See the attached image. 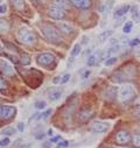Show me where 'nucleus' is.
Instances as JSON below:
<instances>
[{
	"label": "nucleus",
	"instance_id": "obj_1",
	"mask_svg": "<svg viewBox=\"0 0 140 148\" xmlns=\"http://www.w3.org/2000/svg\"><path fill=\"white\" fill-rule=\"evenodd\" d=\"M41 32L45 35V38L53 43H57L61 41V34L58 33V30L56 28H54L51 26H43L41 28Z\"/></svg>",
	"mask_w": 140,
	"mask_h": 148
},
{
	"label": "nucleus",
	"instance_id": "obj_2",
	"mask_svg": "<svg viewBox=\"0 0 140 148\" xmlns=\"http://www.w3.org/2000/svg\"><path fill=\"white\" fill-rule=\"evenodd\" d=\"M135 96V90L131 84H124L118 91V99L121 103L131 100Z\"/></svg>",
	"mask_w": 140,
	"mask_h": 148
},
{
	"label": "nucleus",
	"instance_id": "obj_3",
	"mask_svg": "<svg viewBox=\"0 0 140 148\" xmlns=\"http://www.w3.org/2000/svg\"><path fill=\"white\" fill-rule=\"evenodd\" d=\"M18 39L25 45H33L36 42V38H35L33 32H30L26 27H22L18 30Z\"/></svg>",
	"mask_w": 140,
	"mask_h": 148
},
{
	"label": "nucleus",
	"instance_id": "obj_4",
	"mask_svg": "<svg viewBox=\"0 0 140 148\" xmlns=\"http://www.w3.org/2000/svg\"><path fill=\"white\" fill-rule=\"evenodd\" d=\"M131 69H132V68L128 66L127 69L125 68V69H123V70L116 71V72L113 73V76H112V81L116 82V83H124V82L128 81V79L133 76V73H134V71H131V72H130Z\"/></svg>",
	"mask_w": 140,
	"mask_h": 148
},
{
	"label": "nucleus",
	"instance_id": "obj_5",
	"mask_svg": "<svg viewBox=\"0 0 140 148\" xmlns=\"http://www.w3.org/2000/svg\"><path fill=\"white\" fill-rule=\"evenodd\" d=\"M16 112V108L14 106H10V105H1L0 106V118L7 120L11 119L15 116Z\"/></svg>",
	"mask_w": 140,
	"mask_h": 148
},
{
	"label": "nucleus",
	"instance_id": "obj_6",
	"mask_svg": "<svg viewBox=\"0 0 140 148\" xmlns=\"http://www.w3.org/2000/svg\"><path fill=\"white\" fill-rule=\"evenodd\" d=\"M48 14H49L54 20H62V19L65 16L64 8L57 7V6H55V5H53V6L49 7V10H48Z\"/></svg>",
	"mask_w": 140,
	"mask_h": 148
},
{
	"label": "nucleus",
	"instance_id": "obj_7",
	"mask_svg": "<svg viewBox=\"0 0 140 148\" xmlns=\"http://www.w3.org/2000/svg\"><path fill=\"white\" fill-rule=\"evenodd\" d=\"M55 56L51 53H42L36 57V62L40 65H49L54 62Z\"/></svg>",
	"mask_w": 140,
	"mask_h": 148
},
{
	"label": "nucleus",
	"instance_id": "obj_8",
	"mask_svg": "<svg viewBox=\"0 0 140 148\" xmlns=\"http://www.w3.org/2000/svg\"><path fill=\"white\" fill-rule=\"evenodd\" d=\"M0 71H1L4 75L7 76H13L14 75V69L11 65V63H8L5 60H0Z\"/></svg>",
	"mask_w": 140,
	"mask_h": 148
},
{
	"label": "nucleus",
	"instance_id": "obj_9",
	"mask_svg": "<svg viewBox=\"0 0 140 148\" xmlns=\"http://www.w3.org/2000/svg\"><path fill=\"white\" fill-rule=\"evenodd\" d=\"M91 128H92V131H95L97 133H105L110 128V124L103 123V121H95L91 125Z\"/></svg>",
	"mask_w": 140,
	"mask_h": 148
},
{
	"label": "nucleus",
	"instance_id": "obj_10",
	"mask_svg": "<svg viewBox=\"0 0 140 148\" xmlns=\"http://www.w3.org/2000/svg\"><path fill=\"white\" fill-rule=\"evenodd\" d=\"M116 140H117V142L120 143V145H126V143L131 140V135H130V133L126 132V131H119V132L117 133V135H116Z\"/></svg>",
	"mask_w": 140,
	"mask_h": 148
},
{
	"label": "nucleus",
	"instance_id": "obj_11",
	"mask_svg": "<svg viewBox=\"0 0 140 148\" xmlns=\"http://www.w3.org/2000/svg\"><path fill=\"white\" fill-rule=\"evenodd\" d=\"M70 3L80 10H88L91 6V0H70Z\"/></svg>",
	"mask_w": 140,
	"mask_h": 148
},
{
	"label": "nucleus",
	"instance_id": "obj_12",
	"mask_svg": "<svg viewBox=\"0 0 140 148\" xmlns=\"http://www.w3.org/2000/svg\"><path fill=\"white\" fill-rule=\"evenodd\" d=\"M93 116V112H92V110L91 108H83L81 112H80V114H78V118H80V120L81 121H88L91 117Z\"/></svg>",
	"mask_w": 140,
	"mask_h": 148
},
{
	"label": "nucleus",
	"instance_id": "obj_13",
	"mask_svg": "<svg viewBox=\"0 0 140 148\" xmlns=\"http://www.w3.org/2000/svg\"><path fill=\"white\" fill-rule=\"evenodd\" d=\"M62 95H63V91L61 89H51L48 93V98L51 101H56L62 97Z\"/></svg>",
	"mask_w": 140,
	"mask_h": 148
},
{
	"label": "nucleus",
	"instance_id": "obj_14",
	"mask_svg": "<svg viewBox=\"0 0 140 148\" xmlns=\"http://www.w3.org/2000/svg\"><path fill=\"white\" fill-rule=\"evenodd\" d=\"M57 27L61 32L65 33V34H70V33H73V27L70 26L69 23L64 22V21H58L57 22Z\"/></svg>",
	"mask_w": 140,
	"mask_h": 148
},
{
	"label": "nucleus",
	"instance_id": "obj_15",
	"mask_svg": "<svg viewBox=\"0 0 140 148\" xmlns=\"http://www.w3.org/2000/svg\"><path fill=\"white\" fill-rule=\"evenodd\" d=\"M130 8H131V7H130L128 5H125V6L119 7V8L115 12V18H116V19H119V18H121V16L126 15V13H128Z\"/></svg>",
	"mask_w": 140,
	"mask_h": 148
},
{
	"label": "nucleus",
	"instance_id": "obj_16",
	"mask_svg": "<svg viewBox=\"0 0 140 148\" xmlns=\"http://www.w3.org/2000/svg\"><path fill=\"white\" fill-rule=\"evenodd\" d=\"M113 34V30H105L103 32L102 34L98 35V41L99 42H104V41H106L108 39H110V36Z\"/></svg>",
	"mask_w": 140,
	"mask_h": 148
},
{
	"label": "nucleus",
	"instance_id": "obj_17",
	"mask_svg": "<svg viewBox=\"0 0 140 148\" xmlns=\"http://www.w3.org/2000/svg\"><path fill=\"white\" fill-rule=\"evenodd\" d=\"M10 30V23L5 19H0V33L5 34Z\"/></svg>",
	"mask_w": 140,
	"mask_h": 148
},
{
	"label": "nucleus",
	"instance_id": "obj_18",
	"mask_svg": "<svg viewBox=\"0 0 140 148\" xmlns=\"http://www.w3.org/2000/svg\"><path fill=\"white\" fill-rule=\"evenodd\" d=\"M81 51H82V46H81L80 43H76V45L73 47L71 51H70V55H71V57H77V56H80Z\"/></svg>",
	"mask_w": 140,
	"mask_h": 148
},
{
	"label": "nucleus",
	"instance_id": "obj_19",
	"mask_svg": "<svg viewBox=\"0 0 140 148\" xmlns=\"http://www.w3.org/2000/svg\"><path fill=\"white\" fill-rule=\"evenodd\" d=\"M11 1L18 11H22L25 8V0H11Z\"/></svg>",
	"mask_w": 140,
	"mask_h": 148
},
{
	"label": "nucleus",
	"instance_id": "obj_20",
	"mask_svg": "<svg viewBox=\"0 0 140 148\" xmlns=\"http://www.w3.org/2000/svg\"><path fill=\"white\" fill-rule=\"evenodd\" d=\"M97 62H98L97 54H91V55H89V57H88V60H86V64H88L89 66H93Z\"/></svg>",
	"mask_w": 140,
	"mask_h": 148
},
{
	"label": "nucleus",
	"instance_id": "obj_21",
	"mask_svg": "<svg viewBox=\"0 0 140 148\" xmlns=\"http://www.w3.org/2000/svg\"><path fill=\"white\" fill-rule=\"evenodd\" d=\"M105 93H106V95H105V96H106V98L108 99H113L117 95V89L116 88H109L106 91H105Z\"/></svg>",
	"mask_w": 140,
	"mask_h": 148
},
{
	"label": "nucleus",
	"instance_id": "obj_22",
	"mask_svg": "<svg viewBox=\"0 0 140 148\" xmlns=\"http://www.w3.org/2000/svg\"><path fill=\"white\" fill-rule=\"evenodd\" d=\"M132 28H133V22L132 21H126L124 27H123V33L125 34H128L132 32Z\"/></svg>",
	"mask_w": 140,
	"mask_h": 148
},
{
	"label": "nucleus",
	"instance_id": "obj_23",
	"mask_svg": "<svg viewBox=\"0 0 140 148\" xmlns=\"http://www.w3.org/2000/svg\"><path fill=\"white\" fill-rule=\"evenodd\" d=\"M51 112H53V110H51V108L46 110L45 112H42L41 114H39V116H38V120H45V119H47V118L51 114Z\"/></svg>",
	"mask_w": 140,
	"mask_h": 148
},
{
	"label": "nucleus",
	"instance_id": "obj_24",
	"mask_svg": "<svg viewBox=\"0 0 140 148\" xmlns=\"http://www.w3.org/2000/svg\"><path fill=\"white\" fill-rule=\"evenodd\" d=\"M117 61H118V58H117L116 56L109 57V58H106V60L104 61V65H105V66H111V65H113L115 63H117Z\"/></svg>",
	"mask_w": 140,
	"mask_h": 148
},
{
	"label": "nucleus",
	"instance_id": "obj_25",
	"mask_svg": "<svg viewBox=\"0 0 140 148\" xmlns=\"http://www.w3.org/2000/svg\"><path fill=\"white\" fill-rule=\"evenodd\" d=\"M53 5L61 7V8H65L68 3H67V0H53Z\"/></svg>",
	"mask_w": 140,
	"mask_h": 148
},
{
	"label": "nucleus",
	"instance_id": "obj_26",
	"mask_svg": "<svg viewBox=\"0 0 140 148\" xmlns=\"http://www.w3.org/2000/svg\"><path fill=\"white\" fill-rule=\"evenodd\" d=\"M20 62H21V64H23V65H28V64L30 63V57H29L27 54H23V55L20 56Z\"/></svg>",
	"mask_w": 140,
	"mask_h": 148
},
{
	"label": "nucleus",
	"instance_id": "obj_27",
	"mask_svg": "<svg viewBox=\"0 0 140 148\" xmlns=\"http://www.w3.org/2000/svg\"><path fill=\"white\" fill-rule=\"evenodd\" d=\"M14 133H15V130H14L13 127H6V128H4V130L1 131V134L5 135V136L12 135V134H14Z\"/></svg>",
	"mask_w": 140,
	"mask_h": 148
},
{
	"label": "nucleus",
	"instance_id": "obj_28",
	"mask_svg": "<svg viewBox=\"0 0 140 148\" xmlns=\"http://www.w3.org/2000/svg\"><path fill=\"white\" fill-rule=\"evenodd\" d=\"M132 14H133V18H134L135 22H139V21H140V14H139L138 7H133V8H132Z\"/></svg>",
	"mask_w": 140,
	"mask_h": 148
},
{
	"label": "nucleus",
	"instance_id": "obj_29",
	"mask_svg": "<svg viewBox=\"0 0 140 148\" xmlns=\"http://www.w3.org/2000/svg\"><path fill=\"white\" fill-rule=\"evenodd\" d=\"M132 142L135 147H139L140 148V134H134L132 136Z\"/></svg>",
	"mask_w": 140,
	"mask_h": 148
},
{
	"label": "nucleus",
	"instance_id": "obj_30",
	"mask_svg": "<svg viewBox=\"0 0 140 148\" xmlns=\"http://www.w3.org/2000/svg\"><path fill=\"white\" fill-rule=\"evenodd\" d=\"M90 75H91V71H90L89 69H85V70H83V71L81 72V78H82V79H86V78L90 77Z\"/></svg>",
	"mask_w": 140,
	"mask_h": 148
},
{
	"label": "nucleus",
	"instance_id": "obj_31",
	"mask_svg": "<svg viewBox=\"0 0 140 148\" xmlns=\"http://www.w3.org/2000/svg\"><path fill=\"white\" fill-rule=\"evenodd\" d=\"M10 143H11V139L8 136H5V138H3L1 140H0V146H1V147H6Z\"/></svg>",
	"mask_w": 140,
	"mask_h": 148
},
{
	"label": "nucleus",
	"instance_id": "obj_32",
	"mask_svg": "<svg viewBox=\"0 0 140 148\" xmlns=\"http://www.w3.org/2000/svg\"><path fill=\"white\" fill-rule=\"evenodd\" d=\"M46 106H47V104H46V101H36L35 103V107H36L38 110H43V108H46Z\"/></svg>",
	"mask_w": 140,
	"mask_h": 148
},
{
	"label": "nucleus",
	"instance_id": "obj_33",
	"mask_svg": "<svg viewBox=\"0 0 140 148\" xmlns=\"http://www.w3.org/2000/svg\"><path fill=\"white\" fill-rule=\"evenodd\" d=\"M111 6H112V3H111V4L109 5V6H108V3H106V4H103V5L100 6V10H99V11H100L102 13H105V12H109V11H110L109 8H110Z\"/></svg>",
	"mask_w": 140,
	"mask_h": 148
},
{
	"label": "nucleus",
	"instance_id": "obj_34",
	"mask_svg": "<svg viewBox=\"0 0 140 148\" xmlns=\"http://www.w3.org/2000/svg\"><path fill=\"white\" fill-rule=\"evenodd\" d=\"M69 79H70V75H63V76H61V82H60V84H65V83H68L69 82Z\"/></svg>",
	"mask_w": 140,
	"mask_h": 148
},
{
	"label": "nucleus",
	"instance_id": "obj_35",
	"mask_svg": "<svg viewBox=\"0 0 140 148\" xmlns=\"http://www.w3.org/2000/svg\"><path fill=\"white\" fill-rule=\"evenodd\" d=\"M6 88H7V83L5 82L4 78L0 77V90H5Z\"/></svg>",
	"mask_w": 140,
	"mask_h": 148
},
{
	"label": "nucleus",
	"instance_id": "obj_36",
	"mask_svg": "<svg viewBox=\"0 0 140 148\" xmlns=\"http://www.w3.org/2000/svg\"><path fill=\"white\" fill-rule=\"evenodd\" d=\"M61 140H62V138H61L60 135H57V136H53V138H50L49 141H50L51 143H57V142H60Z\"/></svg>",
	"mask_w": 140,
	"mask_h": 148
},
{
	"label": "nucleus",
	"instance_id": "obj_37",
	"mask_svg": "<svg viewBox=\"0 0 140 148\" xmlns=\"http://www.w3.org/2000/svg\"><path fill=\"white\" fill-rule=\"evenodd\" d=\"M67 147H68V141H65V140H61V142L57 145L56 148H67Z\"/></svg>",
	"mask_w": 140,
	"mask_h": 148
},
{
	"label": "nucleus",
	"instance_id": "obj_38",
	"mask_svg": "<svg viewBox=\"0 0 140 148\" xmlns=\"http://www.w3.org/2000/svg\"><path fill=\"white\" fill-rule=\"evenodd\" d=\"M7 12V6L5 4H1L0 5V14H5Z\"/></svg>",
	"mask_w": 140,
	"mask_h": 148
},
{
	"label": "nucleus",
	"instance_id": "obj_39",
	"mask_svg": "<svg viewBox=\"0 0 140 148\" xmlns=\"http://www.w3.org/2000/svg\"><path fill=\"white\" fill-rule=\"evenodd\" d=\"M140 43V40L139 39H134V40H132L131 42H130V47H134V46H138Z\"/></svg>",
	"mask_w": 140,
	"mask_h": 148
},
{
	"label": "nucleus",
	"instance_id": "obj_40",
	"mask_svg": "<svg viewBox=\"0 0 140 148\" xmlns=\"http://www.w3.org/2000/svg\"><path fill=\"white\" fill-rule=\"evenodd\" d=\"M134 117H135L137 119H139V120H140V108H138V110H135V111H134Z\"/></svg>",
	"mask_w": 140,
	"mask_h": 148
},
{
	"label": "nucleus",
	"instance_id": "obj_41",
	"mask_svg": "<svg viewBox=\"0 0 140 148\" xmlns=\"http://www.w3.org/2000/svg\"><path fill=\"white\" fill-rule=\"evenodd\" d=\"M18 130H19L20 132H23V130H25V125H23L22 123H19V124H18Z\"/></svg>",
	"mask_w": 140,
	"mask_h": 148
},
{
	"label": "nucleus",
	"instance_id": "obj_42",
	"mask_svg": "<svg viewBox=\"0 0 140 148\" xmlns=\"http://www.w3.org/2000/svg\"><path fill=\"white\" fill-rule=\"evenodd\" d=\"M53 82H54V84H60V82H61V76L55 77V78L53 79Z\"/></svg>",
	"mask_w": 140,
	"mask_h": 148
},
{
	"label": "nucleus",
	"instance_id": "obj_43",
	"mask_svg": "<svg viewBox=\"0 0 140 148\" xmlns=\"http://www.w3.org/2000/svg\"><path fill=\"white\" fill-rule=\"evenodd\" d=\"M50 146H51V142H50V141H48V142H45V143L42 145V147H43V148H49Z\"/></svg>",
	"mask_w": 140,
	"mask_h": 148
},
{
	"label": "nucleus",
	"instance_id": "obj_44",
	"mask_svg": "<svg viewBox=\"0 0 140 148\" xmlns=\"http://www.w3.org/2000/svg\"><path fill=\"white\" fill-rule=\"evenodd\" d=\"M134 104H135V105H140V96H139V97H138V98L135 99V101H134Z\"/></svg>",
	"mask_w": 140,
	"mask_h": 148
},
{
	"label": "nucleus",
	"instance_id": "obj_45",
	"mask_svg": "<svg viewBox=\"0 0 140 148\" xmlns=\"http://www.w3.org/2000/svg\"><path fill=\"white\" fill-rule=\"evenodd\" d=\"M53 132H54V131H53V128H49V130H48V132H47V134H48V135H53Z\"/></svg>",
	"mask_w": 140,
	"mask_h": 148
},
{
	"label": "nucleus",
	"instance_id": "obj_46",
	"mask_svg": "<svg viewBox=\"0 0 140 148\" xmlns=\"http://www.w3.org/2000/svg\"><path fill=\"white\" fill-rule=\"evenodd\" d=\"M3 51V46H1V43H0V53Z\"/></svg>",
	"mask_w": 140,
	"mask_h": 148
},
{
	"label": "nucleus",
	"instance_id": "obj_47",
	"mask_svg": "<svg viewBox=\"0 0 140 148\" xmlns=\"http://www.w3.org/2000/svg\"><path fill=\"white\" fill-rule=\"evenodd\" d=\"M36 1H45V0H36Z\"/></svg>",
	"mask_w": 140,
	"mask_h": 148
},
{
	"label": "nucleus",
	"instance_id": "obj_48",
	"mask_svg": "<svg viewBox=\"0 0 140 148\" xmlns=\"http://www.w3.org/2000/svg\"><path fill=\"white\" fill-rule=\"evenodd\" d=\"M1 1H3V0H0V4H1Z\"/></svg>",
	"mask_w": 140,
	"mask_h": 148
},
{
	"label": "nucleus",
	"instance_id": "obj_49",
	"mask_svg": "<svg viewBox=\"0 0 140 148\" xmlns=\"http://www.w3.org/2000/svg\"><path fill=\"white\" fill-rule=\"evenodd\" d=\"M0 106H1V105H0Z\"/></svg>",
	"mask_w": 140,
	"mask_h": 148
},
{
	"label": "nucleus",
	"instance_id": "obj_50",
	"mask_svg": "<svg viewBox=\"0 0 140 148\" xmlns=\"http://www.w3.org/2000/svg\"><path fill=\"white\" fill-rule=\"evenodd\" d=\"M139 54H140V53H139Z\"/></svg>",
	"mask_w": 140,
	"mask_h": 148
}]
</instances>
